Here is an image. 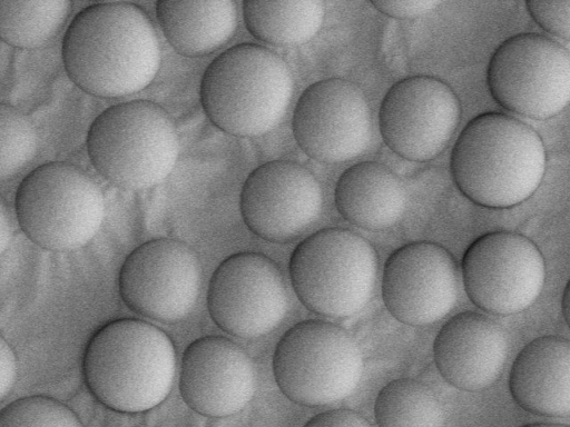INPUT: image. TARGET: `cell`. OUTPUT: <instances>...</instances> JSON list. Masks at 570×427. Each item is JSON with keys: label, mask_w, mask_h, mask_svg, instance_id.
Listing matches in <instances>:
<instances>
[{"label": "cell", "mask_w": 570, "mask_h": 427, "mask_svg": "<svg viewBox=\"0 0 570 427\" xmlns=\"http://www.w3.org/2000/svg\"><path fill=\"white\" fill-rule=\"evenodd\" d=\"M61 53L71 81L100 98L144 90L161 60L150 18L140 7L124 1L98 2L81 10L66 30Z\"/></svg>", "instance_id": "cell-1"}, {"label": "cell", "mask_w": 570, "mask_h": 427, "mask_svg": "<svg viewBox=\"0 0 570 427\" xmlns=\"http://www.w3.org/2000/svg\"><path fill=\"white\" fill-rule=\"evenodd\" d=\"M546 149L539 135L520 119L485 112L459 135L450 168L459 190L487 208H510L529 199L546 171Z\"/></svg>", "instance_id": "cell-2"}, {"label": "cell", "mask_w": 570, "mask_h": 427, "mask_svg": "<svg viewBox=\"0 0 570 427\" xmlns=\"http://www.w3.org/2000/svg\"><path fill=\"white\" fill-rule=\"evenodd\" d=\"M82 373L89 391L106 407L129 414L150 410L171 390L175 346L150 322L115 319L91 336Z\"/></svg>", "instance_id": "cell-3"}, {"label": "cell", "mask_w": 570, "mask_h": 427, "mask_svg": "<svg viewBox=\"0 0 570 427\" xmlns=\"http://www.w3.org/2000/svg\"><path fill=\"white\" fill-rule=\"evenodd\" d=\"M294 82L286 62L271 49L234 46L215 58L200 82V102L209 120L236 137L274 129L287 111Z\"/></svg>", "instance_id": "cell-4"}, {"label": "cell", "mask_w": 570, "mask_h": 427, "mask_svg": "<svg viewBox=\"0 0 570 427\" xmlns=\"http://www.w3.org/2000/svg\"><path fill=\"white\" fill-rule=\"evenodd\" d=\"M87 151L97 172L111 185L142 190L174 170L179 139L170 115L149 100H130L104 110L91 123Z\"/></svg>", "instance_id": "cell-5"}, {"label": "cell", "mask_w": 570, "mask_h": 427, "mask_svg": "<svg viewBox=\"0 0 570 427\" xmlns=\"http://www.w3.org/2000/svg\"><path fill=\"white\" fill-rule=\"evenodd\" d=\"M379 257L361 235L345 228H326L305 238L289 260L295 294L311 311L328 318H347L371 300L377 279Z\"/></svg>", "instance_id": "cell-6"}, {"label": "cell", "mask_w": 570, "mask_h": 427, "mask_svg": "<svg viewBox=\"0 0 570 427\" xmlns=\"http://www.w3.org/2000/svg\"><path fill=\"white\" fill-rule=\"evenodd\" d=\"M18 224L39 247L69 251L86 246L105 218V198L97 182L77 166L52 161L20 182L14 199Z\"/></svg>", "instance_id": "cell-7"}, {"label": "cell", "mask_w": 570, "mask_h": 427, "mask_svg": "<svg viewBox=\"0 0 570 427\" xmlns=\"http://www.w3.org/2000/svg\"><path fill=\"white\" fill-rule=\"evenodd\" d=\"M273 371L289 400L322 407L354 393L362 377L363 357L357 341L343 327L326 320H304L277 342Z\"/></svg>", "instance_id": "cell-8"}, {"label": "cell", "mask_w": 570, "mask_h": 427, "mask_svg": "<svg viewBox=\"0 0 570 427\" xmlns=\"http://www.w3.org/2000/svg\"><path fill=\"white\" fill-rule=\"evenodd\" d=\"M487 81L491 96L504 109L530 119H549L570 99L569 51L540 33L512 36L493 52Z\"/></svg>", "instance_id": "cell-9"}, {"label": "cell", "mask_w": 570, "mask_h": 427, "mask_svg": "<svg viewBox=\"0 0 570 427\" xmlns=\"http://www.w3.org/2000/svg\"><path fill=\"white\" fill-rule=\"evenodd\" d=\"M463 285L480 309L501 316L534 304L546 280L539 248L525 236L493 231L475 239L462 258Z\"/></svg>", "instance_id": "cell-10"}, {"label": "cell", "mask_w": 570, "mask_h": 427, "mask_svg": "<svg viewBox=\"0 0 570 427\" xmlns=\"http://www.w3.org/2000/svg\"><path fill=\"white\" fill-rule=\"evenodd\" d=\"M288 291L278 266L258 252H238L214 271L207 308L214 322L239 338L273 331L288 310Z\"/></svg>", "instance_id": "cell-11"}, {"label": "cell", "mask_w": 570, "mask_h": 427, "mask_svg": "<svg viewBox=\"0 0 570 427\" xmlns=\"http://www.w3.org/2000/svg\"><path fill=\"white\" fill-rule=\"evenodd\" d=\"M202 285V266L186 244L151 239L134 249L121 265L118 288L132 311L173 324L194 309Z\"/></svg>", "instance_id": "cell-12"}, {"label": "cell", "mask_w": 570, "mask_h": 427, "mask_svg": "<svg viewBox=\"0 0 570 427\" xmlns=\"http://www.w3.org/2000/svg\"><path fill=\"white\" fill-rule=\"evenodd\" d=\"M461 119L452 88L431 76H412L385 93L379 126L385 145L400 157L429 161L449 145Z\"/></svg>", "instance_id": "cell-13"}, {"label": "cell", "mask_w": 570, "mask_h": 427, "mask_svg": "<svg viewBox=\"0 0 570 427\" xmlns=\"http://www.w3.org/2000/svg\"><path fill=\"white\" fill-rule=\"evenodd\" d=\"M372 112L363 90L341 78L307 87L293 113L297 145L312 159L337 163L363 155L373 136Z\"/></svg>", "instance_id": "cell-14"}, {"label": "cell", "mask_w": 570, "mask_h": 427, "mask_svg": "<svg viewBox=\"0 0 570 427\" xmlns=\"http://www.w3.org/2000/svg\"><path fill=\"white\" fill-rule=\"evenodd\" d=\"M248 229L271 242L301 236L320 217L323 191L315 176L302 165L273 160L246 178L239 198Z\"/></svg>", "instance_id": "cell-15"}, {"label": "cell", "mask_w": 570, "mask_h": 427, "mask_svg": "<svg viewBox=\"0 0 570 427\" xmlns=\"http://www.w3.org/2000/svg\"><path fill=\"white\" fill-rule=\"evenodd\" d=\"M459 297V269L441 245L414 241L386 260L382 298L390 314L411 326H426L444 318Z\"/></svg>", "instance_id": "cell-16"}, {"label": "cell", "mask_w": 570, "mask_h": 427, "mask_svg": "<svg viewBox=\"0 0 570 427\" xmlns=\"http://www.w3.org/2000/svg\"><path fill=\"white\" fill-rule=\"evenodd\" d=\"M256 370L248 354L223 336H205L185 350L179 391L189 408L207 417L240 411L254 397Z\"/></svg>", "instance_id": "cell-17"}, {"label": "cell", "mask_w": 570, "mask_h": 427, "mask_svg": "<svg viewBox=\"0 0 570 427\" xmlns=\"http://www.w3.org/2000/svg\"><path fill=\"white\" fill-rule=\"evenodd\" d=\"M508 352L503 327L485 314L469 310L450 318L433 344L442 377L466 391L491 386L500 377Z\"/></svg>", "instance_id": "cell-18"}, {"label": "cell", "mask_w": 570, "mask_h": 427, "mask_svg": "<svg viewBox=\"0 0 570 427\" xmlns=\"http://www.w3.org/2000/svg\"><path fill=\"white\" fill-rule=\"evenodd\" d=\"M510 393L524 410L547 417L570 413V342L542 336L525 345L510 371Z\"/></svg>", "instance_id": "cell-19"}, {"label": "cell", "mask_w": 570, "mask_h": 427, "mask_svg": "<svg viewBox=\"0 0 570 427\" xmlns=\"http://www.w3.org/2000/svg\"><path fill=\"white\" fill-rule=\"evenodd\" d=\"M334 198L345 220L371 231L394 226L407 203L403 181L376 161L358 162L346 169L336 182Z\"/></svg>", "instance_id": "cell-20"}, {"label": "cell", "mask_w": 570, "mask_h": 427, "mask_svg": "<svg viewBox=\"0 0 570 427\" xmlns=\"http://www.w3.org/2000/svg\"><path fill=\"white\" fill-rule=\"evenodd\" d=\"M156 13L167 41L185 57L216 51L237 28V10L232 0H163L157 2Z\"/></svg>", "instance_id": "cell-21"}, {"label": "cell", "mask_w": 570, "mask_h": 427, "mask_svg": "<svg viewBox=\"0 0 570 427\" xmlns=\"http://www.w3.org/2000/svg\"><path fill=\"white\" fill-rule=\"evenodd\" d=\"M246 28L259 41L276 47L308 42L322 28L325 4L320 0H246Z\"/></svg>", "instance_id": "cell-22"}, {"label": "cell", "mask_w": 570, "mask_h": 427, "mask_svg": "<svg viewBox=\"0 0 570 427\" xmlns=\"http://www.w3.org/2000/svg\"><path fill=\"white\" fill-rule=\"evenodd\" d=\"M374 415L379 427H443L442 403L432 388L412 378H399L379 393Z\"/></svg>", "instance_id": "cell-23"}, {"label": "cell", "mask_w": 570, "mask_h": 427, "mask_svg": "<svg viewBox=\"0 0 570 427\" xmlns=\"http://www.w3.org/2000/svg\"><path fill=\"white\" fill-rule=\"evenodd\" d=\"M70 6L68 0H0V39L16 48H39L60 31Z\"/></svg>", "instance_id": "cell-24"}, {"label": "cell", "mask_w": 570, "mask_h": 427, "mask_svg": "<svg viewBox=\"0 0 570 427\" xmlns=\"http://www.w3.org/2000/svg\"><path fill=\"white\" fill-rule=\"evenodd\" d=\"M38 132L21 110L0 102V181L21 171L36 156Z\"/></svg>", "instance_id": "cell-25"}, {"label": "cell", "mask_w": 570, "mask_h": 427, "mask_svg": "<svg viewBox=\"0 0 570 427\" xmlns=\"http://www.w3.org/2000/svg\"><path fill=\"white\" fill-rule=\"evenodd\" d=\"M0 427H83L78 416L48 396L19 398L0 410Z\"/></svg>", "instance_id": "cell-26"}, {"label": "cell", "mask_w": 570, "mask_h": 427, "mask_svg": "<svg viewBox=\"0 0 570 427\" xmlns=\"http://www.w3.org/2000/svg\"><path fill=\"white\" fill-rule=\"evenodd\" d=\"M532 19L550 34L569 41L570 1L569 0H531L525 2Z\"/></svg>", "instance_id": "cell-27"}, {"label": "cell", "mask_w": 570, "mask_h": 427, "mask_svg": "<svg viewBox=\"0 0 570 427\" xmlns=\"http://www.w3.org/2000/svg\"><path fill=\"white\" fill-rule=\"evenodd\" d=\"M370 2L382 13L395 19L423 16L441 3L435 0H371Z\"/></svg>", "instance_id": "cell-28"}, {"label": "cell", "mask_w": 570, "mask_h": 427, "mask_svg": "<svg viewBox=\"0 0 570 427\" xmlns=\"http://www.w3.org/2000/svg\"><path fill=\"white\" fill-rule=\"evenodd\" d=\"M304 427H372V425L361 414L341 408L315 415Z\"/></svg>", "instance_id": "cell-29"}, {"label": "cell", "mask_w": 570, "mask_h": 427, "mask_svg": "<svg viewBox=\"0 0 570 427\" xmlns=\"http://www.w3.org/2000/svg\"><path fill=\"white\" fill-rule=\"evenodd\" d=\"M18 377V361L11 346L0 336V403L9 395Z\"/></svg>", "instance_id": "cell-30"}, {"label": "cell", "mask_w": 570, "mask_h": 427, "mask_svg": "<svg viewBox=\"0 0 570 427\" xmlns=\"http://www.w3.org/2000/svg\"><path fill=\"white\" fill-rule=\"evenodd\" d=\"M13 237V220L7 201L0 195V256L8 249Z\"/></svg>", "instance_id": "cell-31"}, {"label": "cell", "mask_w": 570, "mask_h": 427, "mask_svg": "<svg viewBox=\"0 0 570 427\" xmlns=\"http://www.w3.org/2000/svg\"><path fill=\"white\" fill-rule=\"evenodd\" d=\"M562 314L567 324H569V314H570V282L567 284V287L562 297Z\"/></svg>", "instance_id": "cell-32"}, {"label": "cell", "mask_w": 570, "mask_h": 427, "mask_svg": "<svg viewBox=\"0 0 570 427\" xmlns=\"http://www.w3.org/2000/svg\"><path fill=\"white\" fill-rule=\"evenodd\" d=\"M521 427H568L566 425L561 424H552V423H535V424H529Z\"/></svg>", "instance_id": "cell-33"}]
</instances>
